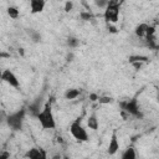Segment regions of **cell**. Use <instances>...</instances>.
<instances>
[{
    "instance_id": "cell-1",
    "label": "cell",
    "mask_w": 159,
    "mask_h": 159,
    "mask_svg": "<svg viewBox=\"0 0 159 159\" xmlns=\"http://www.w3.org/2000/svg\"><path fill=\"white\" fill-rule=\"evenodd\" d=\"M37 120H39V124L40 127L43 129V130H53L56 129V119H55V114H53V109H52V101L51 99H47L40 113L37 114Z\"/></svg>"
},
{
    "instance_id": "cell-2",
    "label": "cell",
    "mask_w": 159,
    "mask_h": 159,
    "mask_svg": "<svg viewBox=\"0 0 159 159\" xmlns=\"http://www.w3.org/2000/svg\"><path fill=\"white\" fill-rule=\"evenodd\" d=\"M68 130H70L71 135L80 143H87L89 140V134H88L87 129L82 125L80 118H76L71 122V124L68 127Z\"/></svg>"
},
{
    "instance_id": "cell-3",
    "label": "cell",
    "mask_w": 159,
    "mask_h": 159,
    "mask_svg": "<svg viewBox=\"0 0 159 159\" xmlns=\"http://www.w3.org/2000/svg\"><path fill=\"white\" fill-rule=\"evenodd\" d=\"M120 4L118 1H108L107 7L103 10V19L108 25L117 24L120 14Z\"/></svg>"
},
{
    "instance_id": "cell-4",
    "label": "cell",
    "mask_w": 159,
    "mask_h": 159,
    "mask_svg": "<svg viewBox=\"0 0 159 159\" xmlns=\"http://www.w3.org/2000/svg\"><path fill=\"white\" fill-rule=\"evenodd\" d=\"M120 111L125 112L127 114H129L130 117H135V118H143V113H142V109H140V106H139V102L138 99L134 97V98H130V99H127L124 102L120 103Z\"/></svg>"
},
{
    "instance_id": "cell-5",
    "label": "cell",
    "mask_w": 159,
    "mask_h": 159,
    "mask_svg": "<svg viewBox=\"0 0 159 159\" xmlns=\"http://www.w3.org/2000/svg\"><path fill=\"white\" fill-rule=\"evenodd\" d=\"M25 114H26V109L25 108H21L19 111L9 114L7 118H6L7 125L12 130H21L22 129V124H24V119H25Z\"/></svg>"
},
{
    "instance_id": "cell-6",
    "label": "cell",
    "mask_w": 159,
    "mask_h": 159,
    "mask_svg": "<svg viewBox=\"0 0 159 159\" xmlns=\"http://www.w3.org/2000/svg\"><path fill=\"white\" fill-rule=\"evenodd\" d=\"M1 81L4 83H6L7 86L15 88V89H19L21 87V83H20V80L19 77L15 75V72H12L10 68H6L1 72Z\"/></svg>"
},
{
    "instance_id": "cell-7",
    "label": "cell",
    "mask_w": 159,
    "mask_h": 159,
    "mask_svg": "<svg viewBox=\"0 0 159 159\" xmlns=\"http://www.w3.org/2000/svg\"><path fill=\"white\" fill-rule=\"evenodd\" d=\"M119 148H120V143H119V139H118V135H117V132L114 130L109 138V142H108V145H107V153L109 155H114L119 152Z\"/></svg>"
},
{
    "instance_id": "cell-8",
    "label": "cell",
    "mask_w": 159,
    "mask_h": 159,
    "mask_svg": "<svg viewBox=\"0 0 159 159\" xmlns=\"http://www.w3.org/2000/svg\"><path fill=\"white\" fill-rule=\"evenodd\" d=\"M25 158L26 159H47V153L42 148L32 147L25 153Z\"/></svg>"
},
{
    "instance_id": "cell-9",
    "label": "cell",
    "mask_w": 159,
    "mask_h": 159,
    "mask_svg": "<svg viewBox=\"0 0 159 159\" xmlns=\"http://www.w3.org/2000/svg\"><path fill=\"white\" fill-rule=\"evenodd\" d=\"M46 6V1L45 0H31L29 2V7H30V12L32 15H36V14H41L43 11Z\"/></svg>"
},
{
    "instance_id": "cell-10",
    "label": "cell",
    "mask_w": 159,
    "mask_h": 159,
    "mask_svg": "<svg viewBox=\"0 0 159 159\" xmlns=\"http://www.w3.org/2000/svg\"><path fill=\"white\" fill-rule=\"evenodd\" d=\"M87 127L91 130H98V128H99V120H98V117H97L96 113L91 114L87 118Z\"/></svg>"
},
{
    "instance_id": "cell-11",
    "label": "cell",
    "mask_w": 159,
    "mask_h": 159,
    "mask_svg": "<svg viewBox=\"0 0 159 159\" xmlns=\"http://www.w3.org/2000/svg\"><path fill=\"white\" fill-rule=\"evenodd\" d=\"M148 27H149V25H148L147 22H142V24L137 25L135 29H134V34H135V36L144 39L145 35H147V30H148Z\"/></svg>"
},
{
    "instance_id": "cell-12",
    "label": "cell",
    "mask_w": 159,
    "mask_h": 159,
    "mask_svg": "<svg viewBox=\"0 0 159 159\" xmlns=\"http://www.w3.org/2000/svg\"><path fill=\"white\" fill-rule=\"evenodd\" d=\"M119 159H138L137 157V152L134 149V147H127L124 149V152L122 153Z\"/></svg>"
},
{
    "instance_id": "cell-13",
    "label": "cell",
    "mask_w": 159,
    "mask_h": 159,
    "mask_svg": "<svg viewBox=\"0 0 159 159\" xmlns=\"http://www.w3.org/2000/svg\"><path fill=\"white\" fill-rule=\"evenodd\" d=\"M81 96V89L80 88H70L65 92V98L68 99V101H72V99H76Z\"/></svg>"
},
{
    "instance_id": "cell-14",
    "label": "cell",
    "mask_w": 159,
    "mask_h": 159,
    "mask_svg": "<svg viewBox=\"0 0 159 159\" xmlns=\"http://www.w3.org/2000/svg\"><path fill=\"white\" fill-rule=\"evenodd\" d=\"M149 61L148 56H144V55H130L129 58H128V62L132 65V63H135V62H140V63H147Z\"/></svg>"
},
{
    "instance_id": "cell-15",
    "label": "cell",
    "mask_w": 159,
    "mask_h": 159,
    "mask_svg": "<svg viewBox=\"0 0 159 159\" xmlns=\"http://www.w3.org/2000/svg\"><path fill=\"white\" fill-rule=\"evenodd\" d=\"M7 15L11 17V19H17L19 16H20V11H19V9L17 7H15V6H9L7 7Z\"/></svg>"
},
{
    "instance_id": "cell-16",
    "label": "cell",
    "mask_w": 159,
    "mask_h": 159,
    "mask_svg": "<svg viewBox=\"0 0 159 159\" xmlns=\"http://www.w3.org/2000/svg\"><path fill=\"white\" fill-rule=\"evenodd\" d=\"M80 17H81L83 21H89V20H92V19L94 17V15H93L89 10H86V11H81V12H80Z\"/></svg>"
},
{
    "instance_id": "cell-17",
    "label": "cell",
    "mask_w": 159,
    "mask_h": 159,
    "mask_svg": "<svg viewBox=\"0 0 159 159\" xmlns=\"http://www.w3.org/2000/svg\"><path fill=\"white\" fill-rule=\"evenodd\" d=\"M29 36H30V39L34 42H40L41 41V34L37 32V31H35V30H30L29 31Z\"/></svg>"
},
{
    "instance_id": "cell-18",
    "label": "cell",
    "mask_w": 159,
    "mask_h": 159,
    "mask_svg": "<svg viewBox=\"0 0 159 159\" xmlns=\"http://www.w3.org/2000/svg\"><path fill=\"white\" fill-rule=\"evenodd\" d=\"M67 45H68L71 48H75V47H77V46L80 45V40H78L77 37H75V36H70V37L67 39Z\"/></svg>"
},
{
    "instance_id": "cell-19",
    "label": "cell",
    "mask_w": 159,
    "mask_h": 159,
    "mask_svg": "<svg viewBox=\"0 0 159 159\" xmlns=\"http://www.w3.org/2000/svg\"><path fill=\"white\" fill-rule=\"evenodd\" d=\"M112 102H113V98L109 97V96H99V98H98L99 104H109Z\"/></svg>"
},
{
    "instance_id": "cell-20",
    "label": "cell",
    "mask_w": 159,
    "mask_h": 159,
    "mask_svg": "<svg viewBox=\"0 0 159 159\" xmlns=\"http://www.w3.org/2000/svg\"><path fill=\"white\" fill-rule=\"evenodd\" d=\"M72 9H73V2H72V1H66L65 5H63V10H65L66 12H70Z\"/></svg>"
},
{
    "instance_id": "cell-21",
    "label": "cell",
    "mask_w": 159,
    "mask_h": 159,
    "mask_svg": "<svg viewBox=\"0 0 159 159\" xmlns=\"http://www.w3.org/2000/svg\"><path fill=\"white\" fill-rule=\"evenodd\" d=\"M0 159H10V153L7 150H2L0 153Z\"/></svg>"
},
{
    "instance_id": "cell-22",
    "label": "cell",
    "mask_w": 159,
    "mask_h": 159,
    "mask_svg": "<svg viewBox=\"0 0 159 159\" xmlns=\"http://www.w3.org/2000/svg\"><path fill=\"white\" fill-rule=\"evenodd\" d=\"M98 98H99V96L97 93H91L89 94V101L91 102H98Z\"/></svg>"
},
{
    "instance_id": "cell-23",
    "label": "cell",
    "mask_w": 159,
    "mask_h": 159,
    "mask_svg": "<svg viewBox=\"0 0 159 159\" xmlns=\"http://www.w3.org/2000/svg\"><path fill=\"white\" fill-rule=\"evenodd\" d=\"M130 66H132L133 68H135V70L138 71V70H140V68H142V67L144 66V63H140V62H135V63H132Z\"/></svg>"
},
{
    "instance_id": "cell-24",
    "label": "cell",
    "mask_w": 159,
    "mask_h": 159,
    "mask_svg": "<svg viewBox=\"0 0 159 159\" xmlns=\"http://www.w3.org/2000/svg\"><path fill=\"white\" fill-rule=\"evenodd\" d=\"M51 159H63V155L60 154V153H55L51 155Z\"/></svg>"
},
{
    "instance_id": "cell-25",
    "label": "cell",
    "mask_w": 159,
    "mask_h": 159,
    "mask_svg": "<svg viewBox=\"0 0 159 159\" xmlns=\"http://www.w3.org/2000/svg\"><path fill=\"white\" fill-rule=\"evenodd\" d=\"M108 31L112 32V34H116L117 32V29L114 26H112V25H108Z\"/></svg>"
},
{
    "instance_id": "cell-26",
    "label": "cell",
    "mask_w": 159,
    "mask_h": 159,
    "mask_svg": "<svg viewBox=\"0 0 159 159\" xmlns=\"http://www.w3.org/2000/svg\"><path fill=\"white\" fill-rule=\"evenodd\" d=\"M19 53H20V55H24V50H22V48H19Z\"/></svg>"
},
{
    "instance_id": "cell-27",
    "label": "cell",
    "mask_w": 159,
    "mask_h": 159,
    "mask_svg": "<svg viewBox=\"0 0 159 159\" xmlns=\"http://www.w3.org/2000/svg\"><path fill=\"white\" fill-rule=\"evenodd\" d=\"M63 159H70L68 157H66V155H63Z\"/></svg>"
},
{
    "instance_id": "cell-28",
    "label": "cell",
    "mask_w": 159,
    "mask_h": 159,
    "mask_svg": "<svg viewBox=\"0 0 159 159\" xmlns=\"http://www.w3.org/2000/svg\"><path fill=\"white\" fill-rule=\"evenodd\" d=\"M158 102H159V94H158Z\"/></svg>"
}]
</instances>
